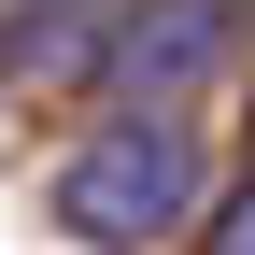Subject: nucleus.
<instances>
[{
	"instance_id": "f257e3e1",
	"label": "nucleus",
	"mask_w": 255,
	"mask_h": 255,
	"mask_svg": "<svg viewBox=\"0 0 255 255\" xmlns=\"http://www.w3.org/2000/svg\"><path fill=\"white\" fill-rule=\"evenodd\" d=\"M57 227H71V241H170V227H199V142L170 128V100H114L71 142Z\"/></svg>"
},
{
	"instance_id": "f03ea898",
	"label": "nucleus",
	"mask_w": 255,
	"mask_h": 255,
	"mask_svg": "<svg viewBox=\"0 0 255 255\" xmlns=\"http://www.w3.org/2000/svg\"><path fill=\"white\" fill-rule=\"evenodd\" d=\"M241 43V0H142V14L100 28V85L114 100H184L199 71H227Z\"/></svg>"
},
{
	"instance_id": "7ed1b4c3",
	"label": "nucleus",
	"mask_w": 255,
	"mask_h": 255,
	"mask_svg": "<svg viewBox=\"0 0 255 255\" xmlns=\"http://www.w3.org/2000/svg\"><path fill=\"white\" fill-rule=\"evenodd\" d=\"M199 241H213V255H255V170H241V184H227V199H213V213H199Z\"/></svg>"
},
{
	"instance_id": "20e7f679",
	"label": "nucleus",
	"mask_w": 255,
	"mask_h": 255,
	"mask_svg": "<svg viewBox=\"0 0 255 255\" xmlns=\"http://www.w3.org/2000/svg\"><path fill=\"white\" fill-rule=\"evenodd\" d=\"M14 14H43V0H14Z\"/></svg>"
}]
</instances>
